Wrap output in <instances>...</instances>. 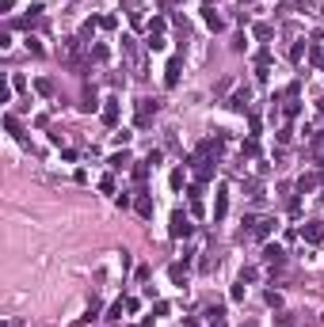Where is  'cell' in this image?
I'll return each instance as SVG.
<instances>
[{"label": "cell", "mask_w": 324, "mask_h": 327, "mask_svg": "<svg viewBox=\"0 0 324 327\" xmlns=\"http://www.w3.org/2000/svg\"><path fill=\"white\" fill-rule=\"evenodd\" d=\"M256 152H259V145H256V137H248L244 141V156H256Z\"/></svg>", "instance_id": "28"}, {"label": "cell", "mask_w": 324, "mask_h": 327, "mask_svg": "<svg viewBox=\"0 0 324 327\" xmlns=\"http://www.w3.org/2000/svg\"><path fill=\"white\" fill-rule=\"evenodd\" d=\"M96 107H99V103H96V91H84V95H80V111H96Z\"/></svg>", "instance_id": "20"}, {"label": "cell", "mask_w": 324, "mask_h": 327, "mask_svg": "<svg viewBox=\"0 0 324 327\" xmlns=\"http://www.w3.org/2000/svg\"><path fill=\"white\" fill-rule=\"evenodd\" d=\"M27 50H31V54H42V42H38V38H31V34H27Z\"/></svg>", "instance_id": "32"}, {"label": "cell", "mask_w": 324, "mask_h": 327, "mask_svg": "<svg viewBox=\"0 0 324 327\" xmlns=\"http://www.w3.org/2000/svg\"><path fill=\"white\" fill-rule=\"evenodd\" d=\"M279 327H297V324H294V320H290L286 312H282V316H279Z\"/></svg>", "instance_id": "34"}, {"label": "cell", "mask_w": 324, "mask_h": 327, "mask_svg": "<svg viewBox=\"0 0 324 327\" xmlns=\"http://www.w3.org/2000/svg\"><path fill=\"white\" fill-rule=\"evenodd\" d=\"M225 213H229V190L221 186V190H218V202H214V221H221Z\"/></svg>", "instance_id": "10"}, {"label": "cell", "mask_w": 324, "mask_h": 327, "mask_svg": "<svg viewBox=\"0 0 324 327\" xmlns=\"http://www.w3.org/2000/svg\"><path fill=\"white\" fill-rule=\"evenodd\" d=\"M179 186H183V171L176 168V171H172V190H179Z\"/></svg>", "instance_id": "33"}, {"label": "cell", "mask_w": 324, "mask_h": 327, "mask_svg": "<svg viewBox=\"0 0 324 327\" xmlns=\"http://www.w3.org/2000/svg\"><path fill=\"white\" fill-rule=\"evenodd\" d=\"M321 324H324V316H321Z\"/></svg>", "instance_id": "37"}, {"label": "cell", "mask_w": 324, "mask_h": 327, "mask_svg": "<svg viewBox=\"0 0 324 327\" xmlns=\"http://www.w3.org/2000/svg\"><path fill=\"white\" fill-rule=\"evenodd\" d=\"M133 194H137V198H133V209L149 221V217H153V209H157V206H153V198H149V190H145V186H137Z\"/></svg>", "instance_id": "4"}, {"label": "cell", "mask_w": 324, "mask_h": 327, "mask_svg": "<svg viewBox=\"0 0 324 327\" xmlns=\"http://www.w3.org/2000/svg\"><path fill=\"white\" fill-rule=\"evenodd\" d=\"M168 278L183 289V285H187V263H172V267H168Z\"/></svg>", "instance_id": "11"}, {"label": "cell", "mask_w": 324, "mask_h": 327, "mask_svg": "<svg viewBox=\"0 0 324 327\" xmlns=\"http://www.w3.org/2000/svg\"><path fill=\"white\" fill-rule=\"evenodd\" d=\"M301 240L305 243H324V221H309L301 228Z\"/></svg>", "instance_id": "5"}, {"label": "cell", "mask_w": 324, "mask_h": 327, "mask_svg": "<svg viewBox=\"0 0 324 327\" xmlns=\"http://www.w3.org/2000/svg\"><path fill=\"white\" fill-rule=\"evenodd\" d=\"M229 111H240V114L248 111V88H244V91H236L233 99H229Z\"/></svg>", "instance_id": "13"}, {"label": "cell", "mask_w": 324, "mask_h": 327, "mask_svg": "<svg viewBox=\"0 0 324 327\" xmlns=\"http://www.w3.org/2000/svg\"><path fill=\"white\" fill-rule=\"evenodd\" d=\"M34 91H38V95H54V80H34Z\"/></svg>", "instance_id": "22"}, {"label": "cell", "mask_w": 324, "mask_h": 327, "mask_svg": "<svg viewBox=\"0 0 324 327\" xmlns=\"http://www.w3.org/2000/svg\"><path fill=\"white\" fill-rule=\"evenodd\" d=\"M122 312H126V300H115V304H111V308H107V320H122Z\"/></svg>", "instance_id": "19"}, {"label": "cell", "mask_w": 324, "mask_h": 327, "mask_svg": "<svg viewBox=\"0 0 324 327\" xmlns=\"http://www.w3.org/2000/svg\"><path fill=\"white\" fill-rule=\"evenodd\" d=\"M99 118H103V126H118V99H103Z\"/></svg>", "instance_id": "8"}, {"label": "cell", "mask_w": 324, "mask_h": 327, "mask_svg": "<svg viewBox=\"0 0 324 327\" xmlns=\"http://www.w3.org/2000/svg\"><path fill=\"white\" fill-rule=\"evenodd\" d=\"M321 206H324V194H321Z\"/></svg>", "instance_id": "36"}, {"label": "cell", "mask_w": 324, "mask_h": 327, "mask_svg": "<svg viewBox=\"0 0 324 327\" xmlns=\"http://www.w3.org/2000/svg\"><path fill=\"white\" fill-rule=\"evenodd\" d=\"M161 30H164V15H157V19L149 23V34H161Z\"/></svg>", "instance_id": "27"}, {"label": "cell", "mask_w": 324, "mask_h": 327, "mask_svg": "<svg viewBox=\"0 0 324 327\" xmlns=\"http://www.w3.org/2000/svg\"><path fill=\"white\" fill-rule=\"evenodd\" d=\"M4 126H8V133H12V137H19V141H23V133H19V122H15V114H4Z\"/></svg>", "instance_id": "21"}, {"label": "cell", "mask_w": 324, "mask_h": 327, "mask_svg": "<svg viewBox=\"0 0 324 327\" xmlns=\"http://www.w3.org/2000/svg\"><path fill=\"white\" fill-rule=\"evenodd\" d=\"M206 27H210V30H221V27H225V19H221V15H214V4H206Z\"/></svg>", "instance_id": "16"}, {"label": "cell", "mask_w": 324, "mask_h": 327, "mask_svg": "<svg viewBox=\"0 0 324 327\" xmlns=\"http://www.w3.org/2000/svg\"><path fill=\"white\" fill-rule=\"evenodd\" d=\"M206 324H210V327H229V320H225V308H206Z\"/></svg>", "instance_id": "12"}, {"label": "cell", "mask_w": 324, "mask_h": 327, "mask_svg": "<svg viewBox=\"0 0 324 327\" xmlns=\"http://www.w3.org/2000/svg\"><path fill=\"white\" fill-rule=\"evenodd\" d=\"M153 114H157V103L153 99H137V118H133V126L145 129L149 122H153Z\"/></svg>", "instance_id": "3"}, {"label": "cell", "mask_w": 324, "mask_h": 327, "mask_svg": "<svg viewBox=\"0 0 324 327\" xmlns=\"http://www.w3.org/2000/svg\"><path fill=\"white\" fill-rule=\"evenodd\" d=\"M149 168H153L149 160H141V164H133V179H137V183H145V179H149Z\"/></svg>", "instance_id": "18"}, {"label": "cell", "mask_w": 324, "mask_h": 327, "mask_svg": "<svg viewBox=\"0 0 324 327\" xmlns=\"http://www.w3.org/2000/svg\"><path fill=\"white\" fill-rule=\"evenodd\" d=\"M107 164H111V168H115V171H122V168H130V152H126V149H122V152H115V156L107 160Z\"/></svg>", "instance_id": "14"}, {"label": "cell", "mask_w": 324, "mask_h": 327, "mask_svg": "<svg viewBox=\"0 0 324 327\" xmlns=\"http://www.w3.org/2000/svg\"><path fill=\"white\" fill-rule=\"evenodd\" d=\"M263 263L267 267H282V263H286V251H282L279 243H267L263 247Z\"/></svg>", "instance_id": "6"}, {"label": "cell", "mask_w": 324, "mask_h": 327, "mask_svg": "<svg viewBox=\"0 0 324 327\" xmlns=\"http://www.w3.org/2000/svg\"><path fill=\"white\" fill-rule=\"evenodd\" d=\"M149 50H153V54H157V50H164V38H161V34H149Z\"/></svg>", "instance_id": "25"}, {"label": "cell", "mask_w": 324, "mask_h": 327, "mask_svg": "<svg viewBox=\"0 0 324 327\" xmlns=\"http://www.w3.org/2000/svg\"><path fill=\"white\" fill-rule=\"evenodd\" d=\"M191 232H194L191 217L183 213V209H176V213H172V225H168V236H172V240H187Z\"/></svg>", "instance_id": "1"}, {"label": "cell", "mask_w": 324, "mask_h": 327, "mask_svg": "<svg viewBox=\"0 0 324 327\" xmlns=\"http://www.w3.org/2000/svg\"><path fill=\"white\" fill-rule=\"evenodd\" d=\"M179 69H183V61L172 57V61H168V69H164V88H176L179 84Z\"/></svg>", "instance_id": "7"}, {"label": "cell", "mask_w": 324, "mask_h": 327, "mask_svg": "<svg viewBox=\"0 0 324 327\" xmlns=\"http://www.w3.org/2000/svg\"><path fill=\"white\" fill-rule=\"evenodd\" d=\"M99 190H103V194H115V179H111V175H103V179H99Z\"/></svg>", "instance_id": "26"}, {"label": "cell", "mask_w": 324, "mask_h": 327, "mask_svg": "<svg viewBox=\"0 0 324 327\" xmlns=\"http://www.w3.org/2000/svg\"><path fill=\"white\" fill-rule=\"evenodd\" d=\"M321 183H324V171L321 175H301V179H297V194H309V190H317Z\"/></svg>", "instance_id": "9"}, {"label": "cell", "mask_w": 324, "mask_h": 327, "mask_svg": "<svg viewBox=\"0 0 324 327\" xmlns=\"http://www.w3.org/2000/svg\"><path fill=\"white\" fill-rule=\"evenodd\" d=\"M252 34H256L259 42H267V38L275 34V27H271V23H256V27H252Z\"/></svg>", "instance_id": "17"}, {"label": "cell", "mask_w": 324, "mask_h": 327, "mask_svg": "<svg viewBox=\"0 0 324 327\" xmlns=\"http://www.w3.org/2000/svg\"><path fill=\"white\" fill-rule=\"evenodd\" d=\"M282 111H286V118H297V114H301V99H297V95H286V107H282Z\"/></svg>", "instance_id": "15"}, {"label": "cell", "mask_w": 324, "mask_h": 327, "mask_svg": "<svg viewBox=\"0 0 324 327\" xmlns=\"http://www.w3.org/2000/svg\"><path fill=\"white\" fill-rule=\"evenodd\" d=\"M130 137H133L130 129H118V133H115V141H118V145H130Z\"/></svg>", "instance_id": "31"}, {"label": "cell", "mask_w": 324, "mask_h": 327, "mask_svg": "<svg viewBox=\"0 0 324 327\" xmlns=\"http://www.w3.org/2000/svg\"><path fill=\"white\" fill-rule=\"evenodd\" d=\"M248 225H252L248 232L256 236V240H267V236L279 228V221H275V217H256V221H248Z\"/></svg>", "instance_id": "2"}, {"label": "cell", "mask_w": 324, "mask_h": 327, "mask_svg": "<svg viewBox=\"0 0 324 327\" xmlns=\"http://www.w3.org/2000/svg\"><path fill=\"white\" fill-rule=\"evenodd\" d=\"M12 4L15 0H0V12H12Z\"/></svg>", "instance_id": "35"}, {"label": "cell", "mask_w": 324, "mask_h": 327, "mask_svg": "<svg viewBox=\"0 0 324 327\" xmlns=\"http://www.w3.org/2000/svg\"><path fill=\"white\" fill-rule=\"evenodd\" d=\"M229 297H233V300H244V282H240V278H236V285H233V293H229Z\"/></svg>", "instance_id": "29"}, {"label": "cell", "mask_w": 324, "mask_h": 327, "mask_svg": "<svg viewBox=\"0 0 324 327\" xmlns=\"http://www.w3.org/2000/svg\"><path fill=\"white\" fill-rule=\"evenodd\" d=\"M321 69H324V65H321Z\"/></svg>", "instance_id": "38"}, {"label": "cell", "mask_w": 324, "mask_h": 327, "mask_svg": "<svg viewBox=\"0 0 324 327\" xmlns=\"http://www.w3.org/2000/svg\"><path fill=\"white\" fill-rule=\"evenodd\" d=\"M309 61H313V65H324V50H321L317 42L309 46Z\"/></svg>", "instance_id": "23"}, {"label": "cell", "mask_w": 324, "mask_h": 327, "mask_svg": "<svg viewBox=\"0 0 324 327\" xmlns=\"http://www.w3.org/2000/svg\"><path fill=\"white\" fill-rule=\"evenodd\" d=\"M263 300L271 304V308H282V297H279V293H263Z\"/></svg>", "instance_id": "30"}, {"label": "cell", "mask_w": 324, "mask_h": 327, "mask_svg": "<svg viewBox=\"0 0 324 327\" xmlns=\"http://www.w3.org/2000/svg\"><path fill=\"white\" fill-rule=\"evenodd\" d=\"M172 312V304H168V300H157V304H153V316H168Z\"/></svg>", "instance_id": "24"}]
</instances>
